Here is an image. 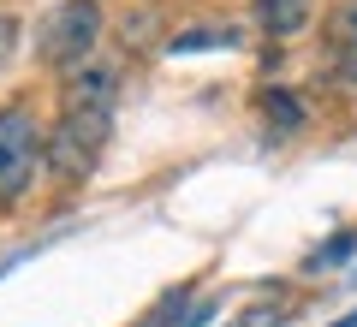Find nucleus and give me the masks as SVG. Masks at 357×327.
Listing matches in <instances>:
<instances>
[{
    "label": "nucleus",
    "instance_id": "nucleus-9",
    "mask_svg": "<svg viewBox=\"0 0 357 327\" xmlns=\"http://www.w3.org/2000/svg\"><path fill=\"white\" fill-rule=\"evenodd\" d=\"M13 48H18V24H13L6 13H0V66L13 60Z\"/></svg>",
    "mask_w": 357,
    "mask_h": 327
},
{
    "label": "nucleus",
    "instance_id": "nucleus-3",
    "mask_svg": "<svg viewBox=\"0 0 357 327\" xmlns=\"http://www.w3.org/2000/svg\"><path fill=\"white\" fill-rule=\"evenodd\" d=\"M36 173H42V131L24 107H6L0 114V202L24 197Z\"/></svg>",
    "mask_w": 357,
    "mask_h": 327
},
{
    "label": "nucleus",
    "instance_id": "nucleus-8",
    "mask_svg": "<svg viewBox=\"0 0 357 327\" xmlns=\"http://www.w3.org/2000/svg\"><path fill=\"white\" fill-rule=\"evenodd\" d=\"M357 250V232H340V238H328V244H321V250L316 256H310V274H321V268H333V262H345V256H351Z\"/></svg>",
    "mask_w": 357,
    "mask_h": 327
},
{
    "label": "nucleus",
    "instance_id": "nucleus-5",
    "mask_svg": "<svg viewBox=\"0 0 357 327\" xmlns=\"http://www.w3.org/2000/svg\"><path fill=\"white\" fill-rule=\"evenodd\" d=\"M256 24L268 36H298L310 24V0H256Z\"/></svg>",
    "mask_w": 357,
    "mask_h": 327
},
{
    "label": "nucleus",
    "instance_id": "nucleus-10",
    "mask_svg": "<svg viewBox=\"0 0 357 327\" xmlns=\"http://www.w3.org/2000/svg\"><path fill=\"white\" fill-rule=\"evenodd\" d=\"M333 327H357V310H351V315H345V321H333Z\"/></svg>",
    "mask_w": 357,
    "mask_h": 327
},
{
    "label": "nucleus",
    "instance_id": "nucleus-6",
    "mask_svg": "<svg viewBox=\"0 0 357 327\" xmlns=\"http://www.w3.org/2000/svg\"><path fill=\"white\" fill-rule=\"evenodd\" d=\"M203 48H238V30L232 24H197V30L167 42V54H203Z\"/></svg>",
    "mask_w": 357,
    "mask_h": 327
},
{
    "label": "nucleus",
    "instance_id": "nucleus-4",
    "mask_svg": "<svg viewBox=\"0 0 357 327\" xmlns=\"http://www.w3.org/2000/svg\"><path fill=\"white\" fill-rule=\"evenodd\" d=\"M328 54L345 84H357V0H340L328 13Z\"/></svg>",
    "mask_w": 357,
    "mask_h": 327
},
{
    "label": "nucleus",
    "instance_id": "nucleus-2",
    "mask_svg": "<svg viewBox=\"0 0 357 327\" xmlns=\"http://www.w3.org/2000/svg\"><path fill=\"white\" fill-rule=\"evenodd\" d=\"M96 36H102V6L96 0H66V6H54L48 18H42V60L48 66H77L89 48H96Z\"/></svg>",
    "mask_w": 357,
    "mask_h": 327
},
{
    "label": "nucleus",
    "instance_id": "nucleus-1",
    "mask_svg": "<svg viewBox=\"0 0 357 327\" xmlns=\"http://www.w3.org/2000/svg\"><path fill=\"white\" fill-rule=\"evenodd\" d=\"M114 101H119V77L107 66H77L66 77V101H60V126L42 137V161L60 185H84L102 161L107 137H114Z\"/></svg>",
    "mask_w": 357,
    "mask_h": 327
},
{
    "label": "nucleus",
    "instance_id": "nucleus-7",
    "mask_svg": "<svg viewBox=\"0 0 357 327\" xmlns=\"http://www.w3.org/2000/svg\"><path fill=\"white\" fill-rule=\"evenodd\" d=\"M262 114L274 131H298L304 126V101L292 96V89H262Z\"/></svg>",
    "mask_w": 357,
    "mask_h": 327
}]
</instances>
